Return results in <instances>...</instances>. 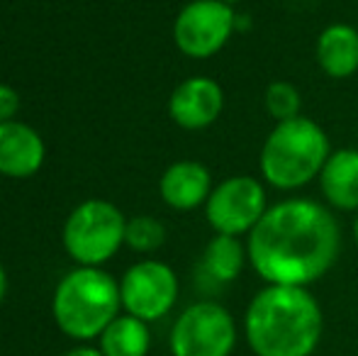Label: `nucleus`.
<instances>
[{
    "instance_id": "nucleus-1",
    "label": "nucleus",
    "mask_w": 358,
    "mask_h": 356,
    "mask_svg": "<svg viewBox=\"0 0 358 356\" xmlns=\"http://www.w3.org/2000/svg\"><path fill=\"white\" fill-rule=\"evenodd\" d=\"M341 252V227L329 205L285 198L268 205L246 237L249 266L266 285L310 288L324 278Z\"/></svg>"
},
{
    "instance_id": "nucleus-2",
    "label": "nucleus",
    "mask_w": 358,
    "mask_h": 356,
    "mask_svg": "<svg viewBox=\"0 0 358 356\" xmlns=\"http://www.w3.org/2000/svg\"><path fill=\"white\" fill-rule=\"evenodd\" d=\"M324 332L320 300L300 285H264L244 313V339L256 356H312Z\"/></svg>"
},
{
    "instance_id": "nucleus-3",
    "label": "nucleus",
    "mask_w": 358,
    "mask_h": 356,
    "mask_svg": "<svg viewBox=\"0 0 358 356\" xmlns=\"http://www.w3.org/2000/svg\"><path fill=\"white\" fill-rule=\"evenodd\" d=\"M329 134L315 120L300 118L275 122L259 154L261 180L278 190H300L320 178L329 154Z\"/></svg>"
},
{
    "instance_id": "nucleus-4",
    "label": "nucleus",
    "mask_w": 358,
    "mask_h": 356,
    "mask_svg": "<svg viewBox=\"0 0 358 356\" xmlns=\"http://www.w3.org/2000/svg\"><path fill=\"white\" fill-rule=\"evenodd\" d=\"M122 310L120 280L100 266H76L59 280L52 298L57 327L76 342H90L105 332Z\"/></svg>"
},
{
    "instance_id": "nucleus-5",
    "label": "nucleus",
    "mask_w": 358,
    "mask_h": 356,
    "mask_svg": "<svg viewBox=\"0 0 358 356\" xmlns=\"http://www.w3.org/2000/svg\"><path fill=\"white\" fill-rule=\"evenodd\" d=\"M127 218L108 200H85L64 222L62 242L78 266H103L124 244Z\"/></svg>"
},
{
    "instance_id": "nucleus-6",
    "label": "nucleus",
    "mask_w": 358,
    "mask_h": 356,
    "mask_svg": "<svg viewBox=\"0 0 358 356\" xmlns=\"http://www.w3.org/2000/svg\"><path fill=\"white\" fill-rule=\"evenodd\" d=\"M236 337V320L224 305L198 300L176 318L169 347L173 356H231Z\"/></svg>"
},
{
    "instance_id": "nucleus-7",
    "label": "nucleus",
    "mask_w": 358,
    "mask_h": 356,
    "mask_svg": "<svg viewBox=\"0 0 358 356\" xmlns=\"http://www.w3.org/2000/svg\"><path fill=\"white\" fill-rule=\"evenodd\" d=\"M268 210V195L261 178L249 173L229 176L213 188L205 203V220L215 234L249 237Z\"/></svg>"
},
{
    "instance_id": "nucleus-8",
    "label": "nucleus",
    "mask_w": 358,
    "mask_h": 356,
    "mask_svg": "<svg viewBox=\"0 0 358 356\" xmlns=\"http://www.w3.org/2000/svg\"><path fill=\"white\" fill-rule=\"evenodd\" d=\"M236 29V13L220 0H190L173 22V42L190 59H210L229 44Z\"/></svg>"
},
{
    "instance_id": "nucleus-9",
    "label": "nucleus",
    "mask_w": 358,
    "mask_h": 356,
    "mask_svg": "<svg viewBox=\"0 0 358 356\" xmlns=\"http://www.w3.org/2000/svg\"><path fill=\"white\" fill-rule=\"evenodd\" d=\"M180 285L176 271L164 262L144 259L124 271L120 280V295H122V310L127 315L156 322L173 310L178 300Z\"/></svg>"
},
{
    "instance_id": "nucleus-10",
    "label": "nucleus",
    "mask_w": 358,
    "mask_h": 356,
    "mask_svg": "<svg viewBox=\"0 0 358 356\" xmlns=\"http://www.w3.org/2000/svg\"><path fill=\"white\" fill-rule=\"evenodd\" d=\"M224 110V90L210 76H190L173 88L169 115L180 129L200 132L220 120Z\"/></svg>"
},
{
    "instance_id": "nucleus-11",
    "label": "nucleus",
    "mask_w": 358,
    "mask_h": 356,
    "mask_svg": "<svg viewBox=\"0 0 358 356\" xmlns=\"http://www.w3.org/2000/svg\"><path fill=\"white\" fill-rule=\"evenodd\" d=\"M47 147L42 134L24 122L0 124V176L29 178L42 169Z\"/></svg>"
},
{
    "instance_id": "nucleus-12",
    "label": "nucleus",
    "mask_w": 358,
    "mask_h": 356,
    "mask_svg": "<svg viewBox=\"0 0 358 356\" xmlns=\"http://www.w3.org/2000/svg\"><path fill=\"white\" fill-rule=\"evenodd\" d=\"M213 173L205 164L193 162V159H183L176 162L161 173L159 180V193L161 200L169 205L171 210L178 213H188L200 205L208 203L210 193H213Z\"/></svg>"
},
{
    "instance_id": "nucleus-13",
    "label": "nucleus",
    "mask_w": 358,
    "mask_h": 356,
    "mask_svg": "<svg viewBox=\"0 0 358 356\" xmlns=\"http://www.w3.org/2000/svg\"><path fill=\"white\" fill-rule=\"evenodd\" d=\"M317 180L331 210L358 213V149H334Z\"/></svg>"
},
{
    "instance_id": "nucleus-14",
    "label": "nucleus",
    "mask_w": 358,
    "mask_h": 356,
    "mask_svg": "<svg viewBox=\"0 0 358 356\" xmlns=\"http://www.w3.org/2000/svg\"><path fill=\"white\" fill-rule=\"evenodd\" d=\"M317 66L329 78L344 81L358 71V29L354 24L334 22L320 32L315 44Z\"/></svg>"
},
{
    "instance_id": "nucleus-15",
    "label": "nucleus",
    "mask_w": 358,
    "mask_h": 356,
    "mask_svg": "<svg viewBox=\"0 0 358 356\" xmlns=\"http://www.w3.org/2000/svg\"><path fill=\"white\" fill-rule=\"evenodd\" d=\"M246 262H249V254H246V244L241 242V237L215 234L200 259V278L213 288H222L239 278Z\"/></svg>"
},
{
    "instance_id": "nucleus-16",
    "label": "nucleus",
    "mask_w": 358,
    "mask_h": 356,
    "mask_svg": "<svg viewBox=\"0 0 358 356\" xmlns=\"http://www.w3.org/2000/svg\"><path fill=\"white\" fill-rule=\"evenodd\" d=\"M98 342L103 356H146L151 349L149 322L124 313L105 327Z\"/></svg>"
},
{
    "instance_id": "nucleus-17",
    "label": "nucleus",
    "mask_w": 358,
    "mask_h": 356,
    "mask_svg": "<svg viewBox=\"0 0 358 356\" xmlns=\"http://www.w3.org/2000/svg\"><path fill=\"white\" fill-rule=\"evenodd\" d=\"M264 108L273 118V122H285L302 115V95L295 83L273 81L264 93Z\"/></svg>"
},
{
    "instance_id": "nucleus-18",
    "label": "nucleus",
    "mask_w": 358,
    "mask_h": 356,
    "mask_svg": "<svg viewBox=\"0 0 358 356\" xmlns=\"http://www.w3.org/2000/svg\"><path fill=\"white\" fill-rule=\"evenodd\" d=\"M166 242V227L161 220L151 218V215H137V218L127 220V229H124V244L139 254H151L161 249Z\"/></svg>"
},
{
    "instance_id": "nucleus-19",
    "label": "nucleus",
    "mask_w": 358,
    "mask_h": 356,
    "mask_svg": "<svg viewBox=\"0 0 358 356\" xmlns=\"http://www.w3.org/2000/svg\"><path fill=\"white\" fill-rule=\"evenodd\" d=\"M17 110H20L17 90L5 86V83H0V124L13 122L15 115H17Z\"/></svg>"
},
{
    "instance_id": "nucleus-20",
    "label": "nucleus",
    "mask_w": 358,
    "mask_h": 356,
    "mask_svg": "<svg viewBox=\"0 0 358 356\" xmlns=\"http://www.w3.org/2000/svg\"><path fill=\"white\" fill-rule=\"evenodd\" d=\"M64 356H103L98 347H90V344H78V347L69 349Z\"/></svg>"
},
{
    "instance_id": "nucleus-21",
    "label": "nucleus",
    "mask_w": 358,
    "mask_h": 356,
    "mask_svg": "<svg viewBox=\"0 0 358 356\" xmlns=\"http://www.w3.org/2000/svg\"><path fill=\"white\" fill-rule=\"evenodd\" d=\"M5 295H8V273H5V269L0 266V305H3Z\"/></svg>"
},
{
    "instance_id": "nucleus-22",
    "label": "nucleus",
    "mask_w": 358,
    "mask_h": 356,
    "mask_svg": "<svg viewBox=\"0 0 358 356\" xmlns=\"http://www.w3.org/2000/svg\"><path fill=\"white\" fill-rule=\"evenodd\" d=\"M354 239H356V244H358V213H356V218H354Z\"/></svg>"
},
{
    "instance_id": "nucleus-23",
    "label": "nucleus",
    "mask_w": 358,
    "mask_h": 356,
    "mask_svg": "<svg viewBox=\"0 0 358 356\" xmlns=\"http://www.w3.org/2000/svg\"><path fill=\"white\" fill-rule=\"evenodd\" d=\"M220 3H224V5H231V8H234V5L239 3V0H220Z\"/></svg>"
}]
</instances>
